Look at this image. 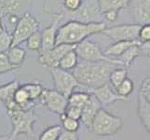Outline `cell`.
I'll use <instances>...</instances> for the list:
<instances>
[{
    "label": "cell",
    "mask_w": 150,
    "mask_h": 140,
    "mask_svg": "<svg viewBox=\"0 0 150 140\" xmlns=\"http://www.w3.org/2000/svg\"><path fill=\"white\" fill-rule=\"evenodd\" d=\"M117 66L121 65L106 60L94 62L81 60L72 70L79 85L92 90L103 84L109 83L111 71Z\"/></svg>",
    "instance_id": "6da1fadb"
},
{
    "label": "cell",
    "mask_w": 150,
    "mask_h": 140,
    "mask_svg": "<svg viewBox=\"0 0 150 140\" xmlns=\"http://www.w3.org/2000/svg\"><path fill=\"white\" fill-rule=\"evenodd\" d=\"M105 27V23L102 21L91 23H83L76 20L70 21L60 26L57 30L55 45H76L91 35L101 33Z\"/></svg>",
    "instance_id": "7a4b0ae2"
},
{
    "label": "cell",
    "mask_w": 150,
    "mask_h": 140,
    "mask_svg": "<svg viewBox=\"0 0 150 140\" xmlns=\"http://www.w3.org/2000/svg\"><path fill=\"white\" fill-rule=\"evenodd\" d=\"M12 122V132L9 134L10 139H15L21 134H25L29 139H34V123L38 121L34 109L21 110L15 109L7 111Z\"/></svg>",
    "instance_id": "3957f363"
},
{
    "label": "cell",
    "mask_w": 150,
    "mask_h": 140,
    "mask_svg": "<svg viewBox=\"0 0 150 140\" xmlns=\"http://www.w3.org/2000/svg\"><path fill=\"white\" fill-rule=\"evenodd\" d=\"M123 125L122 118L113 115L101 108L92 122L90 131L99 136H110L120 132Z\"/></svg>",
    "instance_id": "277c9868"
},
{
    "label": "cell",
    "mask_w": 150,
    "mask_h": 140,
    "mask_svg": "<svg viewBox=\"0 0 150 140\" xmlns=\"http://www.w3.org/2000/svg\"><path fill=\"white\" fill-rule=\"evenodd\" d=\"M39 23L32 14L24 12L16 23L12 35V46H17L24 42L33 33L38 31Z\"/></svg>",
    "instance_id": "5b68a950"
},
{
    "label": "cell",
    "mask_w": 150,
    "mask_h": 140,
    "mask_svg": "<svg viewBox=\"0 0 150 140\" xmlns=\"http://www.w3.org/2000/svg\"><path fill=\"white\" fill-rule=\"evenodd\" d=\"M137 115L146 132H150V76L144 77L138 93Z\"/></svg>",
    "instance_id": "8992f818"
},
{
    "label": "cell",
    "mask_w": 150,
    "mask_h": 140,
    "mask_svg": "<svg viewBox=\"0 0 150 140\" xmlns=\"http://www.w3.org/2000/svg\"><path fill=\"white\" fill-rule=\"evenodd\" d=\"M75 51L77 57L83 61L94 62L100 60H106L114 62V63L123 66L122 63L117 58H112V57L106 56L96 43L91 42V41L88 39H84L81 42L77 43L75 48Z\"/></svg>",
    "instance_id": "52a82bcc"
},
{
    "label": "cell",
    "mask_w": 150,
    "mask_h": 140,
    "mask_svg": "<svg viewBox=\"0 0 150 140\" xmlns=\"http://www.w3.org/2000/svg\"><path fill=\"white\" fill-rule=\"evenodd\" d=\"M50 73L52 77L55 90L66 97H68L76 88L79 86V83L73 74L66 70L61 69L58 66L50 67Z\"/></svg>",
    "instance_id": "ba28073f"
},
{
    "label": "cell",
    "mask_w": 150,
    "mask_h": 140,
    "mask_svg": "<svg viewBox=\"0 0 150 140\" xmlns=\"http://www.w3.org/2000/svg\"><path fill=\"white\" fill-rule=\"evenodd\" d=\"M141 28V24H121L113 26L110 28H105L101 34L106 36L111 40L117 42V41H130L137 40L139 30Z\"/></svg>",
    "instance_id": "9c48e42d"
},
{
    "label": "cell",
    "mask_w": 150,
    "mask_h": 140,
    "mask_svg": "<svg viewBox=\"0 0 150 140\" xmlns=\"http://www.w3.org/2000/svg\"><path fill=\"white\" fill-rule=\"evenodd\" d=\"M39 98L50 111L59 116L64 114L66 107L68 105V98L56 90L43 89Z\"/></svg>",
    "instance_id": "30bf717a"
},
{
    "label": "cell",
    "mask_w": 150,
    "mask_h": 140,
    "mask_svg": "<svg viewBox=\"0 0 150 140\" xmlns=\"http://www.w3.org/2000/svg\"><path fill=\"white\" fill-rule=\"evenodd\" d=\"M66 14L67 16L73 17L74 20L83 23L101 22L100 17L102 16L97 0H83L79 9Z\"/></svg>",
    "instance_id": "8fae6325"
},
{
    "label": "cell",
    "mask_w": 150,
    "mask_h": 140,
    "mask_svg": "<svg viewBox=\"0 0 150 140\" xmlns=\"http://www.w3.org/2000/svg\"><path fill=\"white\" fill-rule=\"evenodd\" d=\"M76 45L72 44H58L52 47L51 49L46 50H40V55L38 57V62L43 66L48 67H57L60 60L66 53L74 50Z\"/></svg>",
    "instance_id": "7c38bea8"
},
{
    "label": "cell",
    "mask_w": 150,
    "mask_h": 140,
    "mask_svg": "<svg viewBox=\"0 0 150 140\" xmlns=\"http://www.w3.org/2000/svg\"><path fill=\"white\" fill-rule=\"evenodd\" d=\"M127 8L136 23H150V0H130Z\"/></svg>",
    "instance_id": "4fadbf2b"
},
{
    "label": "cell",
    "mask_w": 150,
    "mask_h": 140,
    "mask_svg": "<svg viewBox=\"0 0 150 140\" xmlns=\"http://www.w3.org/2000/svg\"><path fill=\"white\" fill-rule=\"evenodd\" d=\"M64 13H58L55 17L53 23L50 24L48 27L44 28L41 33V39H42V45H41L40 50H46L51 49L55 46V39L57 30L60 27V23L64 20ZM39 50V51H40Z\"/></svg>",
    "instance_id": "5bb4252c"
},
{
    "label": "cell",
    "mask_w": 150,
    "mask_h": 140,
    "mask_svg": "<svg viewBox=\"0 0 150 140\" xmlns=\"http://www.w3.org/2000/svg\"><path fill=\"white\" fill-rule=\"evenodd\" d=\"M101 108H102V104L98 101V99L92 95V93H91L89 102L82 107L81 116L79 119L89 131L91 130L92 122H93L97 112L99 111Z\"/></svg>",
    "instance_id": "9a60e30c"
},
{
    "label": "cell",
    "mask_w": 150,
    "mask_h": 140,
    "mask_svg": "<svg viewBox=\"0 0 150 140\" xmlns=\"http://www.w3.org/2000/svg\"><path fill=\"white\" fill-rule=\"evenodd\" d=\"M91 93L97 98L98 101L102 104V106L111 105V104L118 102V101L128 100V98L122 97L120 95H117V92H114L111 89L109 83L103 84L100 87L95 88V89H92Z\"/></svg>",
    "instance_id": "2e32d148"
},
{
    "label": "cell",
    "mask_w": 150,
    "mask_h": 140,
    "mask_svg": "<svg viewBox=\"0 0 150 140\" xmlns=\"http://www.w3.org/2000/svg\"><path fill=\"white\" fill-rule=\"evenodd\" d=\"M20 87L18 80H12L3 86H0V101L7 108V111L19 109V106L14 101V93Z\"/></svg>",
    "instance_id": "e0dca14e"
},
{
    "label": "cell",
    "mask_w": 150,
    "mask_h": 140,
    "mask_svg": "<svg viewBox=\"0 0 150 140\" xmlns=\"http://www.w3.org/2000/svg\"><path fill=\"white\" fill-rule=\"evenodd\" d=\"M26 0H0V15H17L22 12Z\"/></svg>",
    "instance_id": "ac0fdd59"
},
{
    "label": "cell",
    "mask_w": 150,
    "mask_h": 140,
    "mask_svg": "<svg viewBox=\"0 0 150 140\" xmlns=\"http://www.w3.org/2000/svg\"><path fill=\"white\" fill-rule=\"evenodd\" d=\"M136 44L140 45L141 42L138 39L130 40V41H117V42H115L113 45L108 47L103 53L106 56L112 57V58H116V57H118L121 53H123L129 47H131L132 45H136Z\"/></svg>",
    "instance_id": "d6986e66"
},
{
    "label": "cell",
    "mask_w": 150,
    "mask_h": 140,
    "mask_svg": "<svg viewBox=\"0 0 150 140\" xmlns=\"http://www.w3.org/2000/svg\"><path fill=\"white\" fill-rule=\"evenodd\" d=\"M141 45V44H140ZM140 45L136 44V45H132L124 51L123 53H121L120 56H118V60H120L123 66L126 67V68H129L132 64L133 63V61L135 60L138 56H140L141 53V49H140Z\"/></svg>",
    "instance_id": "ffe728a7"
},
{
    "label": "cell",
    "mask_w": 150,
    "mask_h": 140,
    "mask_svg": "<svg viewBox=\"0 0 150 140\" xmlns=\"http://www.w3.org/2000/svg\"><path fill=\"white\" fill-rule=\"evenodd\" d=\"M129 1L130 0H97L102 15L108 10L120 11L121 9L127 8Z\"/></svg>",
    "instance_id": "44dd1931"
},
{
    "label": "cell",
    "mask_w": 150,
    "mask_h": 140,
    "mask_svg": "<svg viewBox=\"0 0 150 140\" xmlns=\"http://www.w3.org/2000/svg\"><path fill=\"white\" fill-rule=\"evenodd\" d=\"M7 55L10 64L16 66L17 68H19L23 63L25 56H26V53H25L24 49L21 48V47L17 45V46L10 47L8 50L7 51Z\"/></svg>",
    "instance_id": "7402d4cb"
},
{
    "label": "cell",
    "mask_w": 150,
    "mask_h": 140,
    "mask_svg": "<svg viewBox=\"0 0 150 140\" xmlns=\"http://www.w3.org/2000/svg\"><path fill=\"white\" fill-rule=\"evenodd\" d=\"M77 63H79V57H77L74 49L69 50L68 53H66L62 57V59L60 60L58 64V67H60L61 69L69 71L73 69Z\"/></svg>",
    "instance_id": "603a6c76"
},
{
    "label": "cell",
    "mask_w": 150,
    "mask_h": 140,
    "mask_svg": "<svg viewBox=\"0 0 150 140\" xmlns=\"http://www.w3.org/2000/svg\"><path fill=\"white\" fill-rule=\"evenodd\" d=\"M126 77H128V71L126 67L117 66V68L111 71V73L109 75V82L116 89Z\"/></svg>",
    "instance_id": "cb8c5ba5"
},
{
    "label": "cell",
    "mask_w": 150,
    "mask_h": 140,
    "mask_svg": "<svg viewBox=\"0 0 150 140\" xmlns=\"http://www.w3.org/2000/svg\"><path fill=\"white\" fill-rule=\"evenodd\" d=\"M90 96H91V93L73 92L68 97H67L68 98V105L82 108L88 102H89Z\"/></svg>",
    "instance_id": "d4e9b609"
},
{
    "label": "cell",
    "mask_w": 150,
    "mask_h": 140,
    "mask_svg": "<svg viewBox=\"0 0 150 140\" xmlns=\"http://www.w3.org/2000/svg\"><path fill=\"white\" fill-rule=\"evenodd\" d=\"M23 89L27 92L29 98L31 100H35L38 99L40 97L41 92L43 91V87L38 82H33V83H25L22 85Z\"/></svg>",
    "instance_id": "484cf974"
},
{
    "label": "cell",
    "mask_w": 150,
    "mask_h": 140,
    "mask_svg": "<svg viewBox=\"0 0 150 140\" xmlns=\"http://www.w3.org/2000/svg\"><path fill=\"white\" fill-rule=\"evenodd\" d=\"M133 88H134V85H133L132 80L129 79V77H126V79L116 88V91L117 95H120L122 97L128 98L129 95L132 92Z\"/></svg>",
    "instance_id": "4316f807"
},
{
    "label": "cell",
    "mask_w": 150,
    "mask_h": 140,
    "mask_svg": "<svg viewBox=\"0 0 150 140\" xmlns=\"http://www.w3.org/2000/svg\"><path fill=\"white\" fill-rule=\"evenodd\" d=\"M62 130H63V129L59 125L48 127L40 134L39 140H58V137L60 136Z\"/></svg>",
    "instance_id": "83f0119b"
},
{
    "label": "cell",
    "mask_w": 150,
    "mask_h": 140,
    "mask_svg": "<svg viewBox=\"0 0 150 140\" xmlns=\"http://www.w3.org/2000/svg\"><path fill=\"white\" fill-rule=\"evenodd\" d=\"M12 45V35L4 28L0 34V53H7Z\"/></svg>",
    "instance_id": "f1b7e54d"
},
{
    "label": "cell",
    "mask_w": 150,
    "mask_h": 140,
    "mask_svg": "<svg viewBox=\"0 0 150 140\" xmlns=\"http://www.w3.org/2000/svg\"><path fill=\"white\" fill-rule=\"evenodd\" d=\"M42 45V39H41V33L37 31L33 33L27 38V47L28 49L34 51H39Z\"/></svg>",
    "instance_id": "f546056e"
},
{
    "label": "cell",
    "mask_w": 150,
    "mask_h": 140,
    "mask_svg": "<svg viewBox=\"0 0 150 140\" xmlns=\"http://www.w3.org/2000/svg\"><path fill=\"white\" fill-rule=\"evenodd\" d=\"M62 123H63V127L64 130L72 131V132H77L79 129V120H75L70 117L65 116L64 114L60 115Z\"/></svg>",
    "instance_id": "4dcf8cb0"
},
{
    "label": "cell",
    "mask_w": 150,
    "mask_h": 140,
    "mask_svg": "<svg viewBox=\"0 0 150 140\" xmlns=\"http://www.w3.org/2000/svg\"><path fill=\"white\" fill-rule=\"evenodd\" d=\"M18 69L16 66L10 64L8 61L7 53H0V74L7 73V72Z\"/></svg>",
    "instance_id": "1f68e13d"
},
{
    "label": "cell",
    "mask_w": 150,
    "mask_h": 140,
    "mask_svg": "<svg viewBox=\"0 0 150 140\" xmlns=\"http://www.w3.org/2000/svg\"><path fill=\"white\" fill-rule=\"evenodd\" d=\"M83 0H63L64 9L66 10V12H74L76 9H79L81 6Z\"/></svg>",
    "instance_id": "d6a6232c"
},
{
    "label": "cell",
    "mask_w": 150,
    "mask_h": 140,
    "mask_svg": "<svg viewBox=\"0 0 150 140\" xmlns=\"http://www.w3.org/2000/svg\"><path fill=\"white\" fill-rule=\"evenodd\" d=\"M150 39V23H146L141 25V28L139 30L138 40L141 43L146 42Z\"/></svg>",
    "instance_id": "836d02e7"
},
{
    "label": "cell",
    "mask_w": 150,
    "mask_h": 140,
    "mask_svg": "<svg viewBox=\"0 0 150 140\" xmlns=\"http://www.w3.org/2000/svg\"><path fill=\"white\" fill-rule=\"evenodd\" d=\"M81 109L82 108H80V107L67 105L66 109L64 111V115L67 117H70L72 119H75V120L79 121L80 116H81Z\"/></svg>",
    "instance_id": "e575fe53"
},
{
    "label": "cell",
    "mask_w": 150,
    "mask_h": 140,
    "mask_svg": "<svg viewBox=\"0 0 150 140\" xmlns=\"http://www.w3.org/2000/svg\"><path fill=\"white\" fill-rule=\"evenodd\" d=\"M79 134L77 132H72L67 130H62L58 137V140H79Z\"/></svg>",
    "instance_id": "d590c367"
},
{
    "label": "cell",
    "mask_w": 150,
    "mask_h": 140,
    "mask_svg": "<svg viewBox=\"0 0 150 140\" xmlns=\"http://www.w3.org/2000/svg\"><path fill=\"white\" fill-rule=\"evenodd\" d=\"M59 3H63V0H45V11L51 12L52 10H55Z\"/></svg>",
    "instance_id": "8d00e7d4"
},
{
    "label": "cell",
    "mask_w": 150,
    "mask_h": 140,
    "mask_svg": "<svg viewBox=\"0 0 150 140\" xmlns=\"http://www.w3.org/2000/svg\"><path fill=\"white\" fill-rule=\"evenodd\" d=\"M103 16L107 21V22L114 23L117 20L118 11H117V10H108V11L103 13Z\"/></svg>",
    "instance_id": "74e56055"
},
{
    "label": "cell",
    "mask_w": 150,
    "mask_h": 140,
    "mask_svg": "<svg viewBox=\"0 0 150 140\" xmlns=\"http://www.w3.org/2000/svg\"><path fill=\"white\" fill-rule=\"evenodd\" d=\"M2 20H3V16H1V15H0V34H1V32L3 31V29L5 28V27H4V25H3Z\"/></svg>",
    "instance_id": "f35d334b"
}]
</instances>
